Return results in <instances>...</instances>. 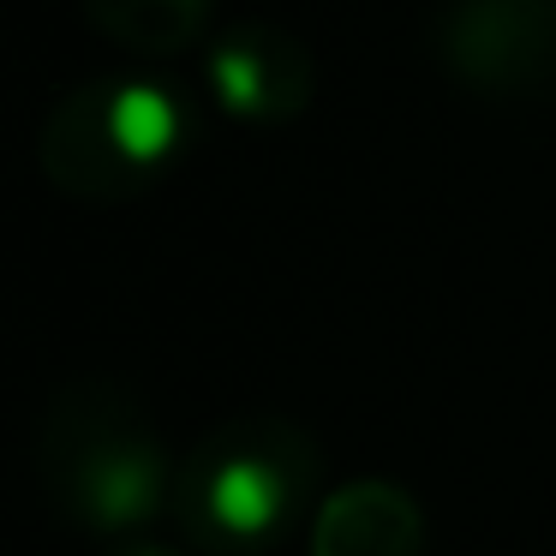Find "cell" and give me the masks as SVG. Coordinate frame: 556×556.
<instances>
[{
    "instance_id": "obj_1",
    "label": "cell",
    "mask_w": 556,
    "mask_h": 556,
    "mask_svg": "<svg viewBox=\"0 0 556 556\" xmlns=\"http://www.w3.org/2000/svg\"><path fill=\"white\" fill-rule=\"evenodd\" d=\"M37 484L66 527L90 539H144L156 515H174V460L156 413L114 377H73L37 419Z\"/></svg>"
},
{
    "instance_id": "obj_2",
    "label": "cell",
    "mask_w": 556,
    "mask_h": 556,
    "mask_svg": "<svg viewBox=\"0 0 556 556\" xmlns=\"http://www.w3.org/2000/svg\"><path fill=\"white\" fill-rule=\"evenodd\" d=\"M324 491V455L305 425L233 413L180 455L174 520L210 556H264L312 527Z\"/></svg>"
},
{
    "instance_id": "obj_3",
    "label": "cell",
    "mask_w": 556,
    "mask_h": 556,
    "mask_svg": "<svg viewBox=\"0 0 556 556\" xmlns=\"http://www.w3.org/2000/svg\"><path fill=\"white\" fill-rule=\"evenodd\" d=\"M192 144V109L162 78H85L49 109L37 162L78 204H132L174 174Z\"/></svg>"
},
{
    "instance_id": "obj_4",
    "label": "cell",
    "mask_w": 556,
    "mask_h": 556,
    "mask_svg": "<svg viewBox=\"0 0 556 556\" xmlns=\"http://www.w3.org/2000/svg\"><path fill=\"white\" fill-rule=\"evenodd\" d=\"M431 42L472 97H556V0H443Z\"/></svg>"
},
{
    "instance_id": "obj_5",
    "label": "cell",
    "mask_w": 556,
    "mask_h": 556,
    "mask_svg": "<svg viewBox=\"0 0 556 556\" xmlns=\"http://www.w3.org/2000/svg\"><path fill=\"white\" fill-rule=\"evenodd\" d=\"M210 97L228 121L245 126H288L312 109L317 61L293 30L281 25H233L204 54Z\"/></svg>"
},
{
    "instance_id": "obj_6",
    "label": "cell",
    "mask_w": 556,
    "mask_h": 556,
    "mask_svg": "<svg viewBox=\"0 0 556 556\" xmlns=\"http://www.w3.org/2000/svg\"><path fill=\"white\" fill-rule=\"evenodd\" d=\"M305 544L312 556H425V508L395 479H353L324 491Z\"/></svg>"
},
{
    "instance_id": "obj_7",
    "label": "cell",
    "mask_w": 556,
    "mask_h": 556,
    "mask_svg": "<svg viewBox=\"0 0 556 556\" xmlns=\"http://www.w3.org/2000/svg\"><path fill=\"white\" fill-rule=\"evenodd\" d=\"M78 7L109 42L162 61V54H186L204 37L216 0H78Z\"/></svg>"
},
{
    "instance_id": "obj_8",
    "label": "cell",
    "mask_w": 556,
    "mask_h": 556,
    "mask_svg": "<svg viewBox=\"0 0 556 556\" xmlns=\"http://www.w3.org/2000/svg\"><path fill=\"white\" fill-rule=\"evenodd\" d=\"M102 556H180V551H174V544H162V539H150V532H144V539H121V544H109Z\"/></svg>"
}]
</instances>
